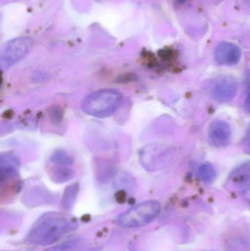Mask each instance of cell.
<instances>
[{
    "label": "cell",
    "mask_w": 250,
    "mask_h": 251,
    "mask_svg": "<svg viewBox=\"0 0 250 251\" xmlns=\"http://www.w3.org/2000/svg\"><path fill=\"white\" fill-rule=\"evenodd\" d=\"M245 145L247 150L250 153V126L247 131L246 136H245Z\"/></svg>",
    "instance_id": "8fae6325"
},
{
    "label": "cell",
    "mask_w": 250,
    "mask_h": 251,
    "mask_svg": "<svg viewBox=\"0 0 250 251\" xmlns=\"http://www.w3.org/2000/svg\"><path fill=\"white\" fill-rule=\"evenodd\" d=\"M242 51L239 47L228 42H222L217 46L214 52L216 62L222 66H233L241 59Z\"/></svg>",
    "instance_id": "ba28073f"
},
{
    "label": "cell",
    "mask_w": 250,
    "mask_h": 251,
    "mask_svg": "<svg viewBox=\"0 0 250 251\" xmlns=\"http://www.w3.org/2000/svg\"><path fill=\"white\" fill-rule=\"evenodd\" d=\"M210 96L220 102H229L236 97L237 82L230 76H220L211 79L207 85Z\"/></svg>",
    "instance_id": "8992f818"
},
{
    "label": "cell",
    "mask_w": 250,
    "mask_h": 251,
    "mask_svg": "<svg viewBox=\"0 0 250 251\" xmlns=\"http://www.w3.org/2000/svg\"><path fill=\"white\" fill-rule=\"evenodd\" d=\"M19 159L15 155L11 153L1 155L0 160L1 182L16 173V170L19 168Z\"/></svg>",
    "instance_id": "9c48e42d"
},
{
    "label": "cell",
    "mask_w": 250,
    "mask_h": 251,
    "mask_svg": "<svg viewBox=\"0 0 250 251\" xmlns=\"http://www.w3.org/2000/svg\"><path fill=\"white\" fill-rule=\"evenodd\" d=\"M74 228L73 220L60 214H48L35 223L28 240L32 244L48 246L58 241Z\"/></svg>",
    "instance_id": "6da1fadb"
},
{
    "label": "cell",
    "mask_w": 250,
    "mask_h": 251,
    "mask_svg": "<svg viewBox=\"0 0 250 251\" xmlns=\"http://www.w3.org/2000/svg\"><path fill=\"white\" fill-rule=\"evenodd\" d=\"M198 176L201 181L210 183L215 178L216 172L214 166L209 162H205L200 166L198 172Z\"/></svg>",
    "instance_id": "30bf717a"
},
{
    "label": "cell",
    "mask_w": 250,
    "mask_h": 251,
    "mask_svg": "<svg viewBox=\"0 0 250 251\" xmlns=\"http://www.w3.org/2000/svg\"><path fill=\"white\" fill-rule=\"evenodd\" d=\"M208 137L214 147H226L229 144L231 138L230 125L225 121H214L208 128Z\"/></svg>",
    "instance_id": "52a82bcc"
},
{
    "label": "cell",
    "mask_w": 250,
    "mask_h": 251,
    "mask_svg": "<svg viewBox=\"0 0 250 251\" xmlns=\"http://www.w3.org/2000/svg\"><path fill=\"white\" fill-rule=\"evenodd\" d=\"M122 99L121 94L116 90H99L90 94L83 100L82 109L89 116L109 117L117 110Z\"/></svg>",
    "instance_id": "7a4b0ae2"
},
{
    "label": "cell",
    "mask_w": 250,
    "mask_h": 251,
    "mask_svg": "<svg viewBox=\"0 0 250 251\" xmlns=\"http://www.w3.org/2000/svg\"><path fill=\"white\" fill-rule=\"evenodd\" d=\"M245 110L250 113V92L248 94V97L245 100Z\"/></svg>",
    "instance_id": "7c38bea8"
},
{
    "label": "cell",
    "mask_w": 250,
    "mask_h": 251,
    "mask_svg": "<svg viewBox=\"0 0 250 251\" xmlns=\"http://www.w3.org/2000/svg\"><path fill=\"white\" fill-rule=\"evenodd\" d=\"M174 155L173 149L166 145H148L141 151V162L148 171H159L168 166L173 162Z\"/></svg>",
    "instance_id": "277c9868"
},
{
    "label": "cell",
    "mask_w": 250,
    "mask_h": 251,
    "mask_svg": "<svg viewBox=\"0 0 250 251\" xmlns=\"http://www.w3.org/2000/svg\"><path fill=\"white\" fill-rule=\"evenodd\" d=\"M161 211V205L157 201L142 202L119 215L116 224L125 228H139L152 222Z\"/></svg>",
    "instance_id": "3957f363"
},
{
    "label": "cell",
    "mask_w": 250,
    "mask_h": 251,
    "mask_svg": "<svg viewBox=\"0 0 250 251\" xmlns=\"http://www.w3.org/2000/svg\"><path fill=\"white\" fill-rule=\"evenodd\" d=\"M33 46V40L29 37H19L8 41L0 54L1 69L6 70L16 64L29 53Z\"/></svg>",
    "instance_id": "5b68a950"
}]
</instances>
